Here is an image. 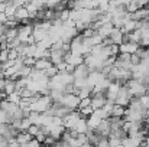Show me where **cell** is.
I'll use <instances>...</instances> for the list:
<instances>
[{
	"label": "cell",
	"mask_w": 149,
	"mask_h": 147,
	"mask_svg": "<svg viewBox=\"0 0 149 147\" xmlns=\"http://www.w3.org/2000/svg\"><path fill=\"white\" fill-rule=\"evenodd\" d=\"M7 95H10V94H13L15 91H16V85H15V81H12V79H9V78H6L4 79V90H3Z\"/></svg>",
	"instance_id": "2e32d148"
},
{
	"label": "cell",
	"mask_w": 149,
	"mask_h": 147,
	"mask_svg": "<svg viewBox=\"0 0 149 147\" xmlns=\"http://www.w3.org/2000/svg\"><path fill=\"white\" fill-rule=\"evenodd\" d=\"M49 66H52L51 61H48V59H38V61L35 62V65H33V69L45 72V71H47Z\"/></svg>",
	"instance_id": "9c48e42d"
},
{
	"label": "cell",
	"mask_w": 149,
	"mask_h": 147,
	"mask_svg": "<svg viewBox=\"0 0 149 147\" xmlns=\"http://www.w3.org/2000/svg\"><path fill=\"white\" fill-rule=\"evenodd\" d=\"M103 45H104V46H111L113 42H111L110 38H106V39H103Z\"/></svg>",
	"instance_id": "60d3db41"
},
{
	"label": "cell",
	"mask_w": 149,
	"mask_h": 147,
	"mask_svg": "<svg viewBox=\"0 0 149 147\" xmlns=\"http://www.w3.org/2000/svg\"><path fill=\"white\" fill-rule=\"evenodd\" d=\"M90 68L87 66V65H80V66H77L75 69H74V72H72V75H74V81L75 79H86V78H88V75H90Z\"/></svg>",
	"instance_id": "3957f363"
},
{
	"label": "cell",
	"mask_w": 149,
	"mask_h": 147,
	"mask_svg": "<svg viewBox=\"0 0 149 147\" xmlns=\"http://www.w3.org/2000/svg\"><path fill=\"white\" fill-rule=\"evenodd\" d=\"M77 97L80 98V99L91 98V90H90V88H83V90H78V92H77Z\"/></svg>",
	"instance_id": "44dd1931"
},
{
	"label": "cell",
	"mask_w": 149,
	"mask_h": 147,
	"mask_svg": "<svg viewBox=\"0 0 149 147\" xmlns=\"http://www.w3.org/2000/svg\"><path fill=\"white\" fill-rule=\"evenodd\" d=\"M15 19H16L17 22H22V20H26V19H29V13H28V10H26V7H25V6H23V7H19V9H16Z\"/></svg>",
	"instance_id": "7c38bea8"
},
{
	"label": "cell",
	"mask_w": 149,
	"mask_h": 147,
	"mask_svg": "<svg viewBox=\"0 0 149 147\" xmlns=\"http://www.w3.org/2000/svg\"><path fill=\"white\" fill-rule=\"evenodd\" d=\"M138 46H139V45H136V43H132V42H129V43H122V45H119V53H127V55H133V53L136 52Z\"/></svg>",
	"instance_id": "5b68a950"
},
{
	"label": "cell",
	"mask_w": 149,
	"mask_h": 147,
	"mask_svg": "<svg viewBox=\"0 0 149 147\" xmlns=\"http://www.w3.org/2000/svg\"><path fill=\"white\" fill-rule=\"evenodd\" d=\"M127 110H132V111H141V110H142V105H141L139 99H138V98H132L130 102H129V105H127Z\"/></svg>",
	"instance_id": "d6986e66"
},
{
	"label": "cell",
	"mask_w": 149,
	"mask_h": 147,
	"mask_svg": "<svg viewBox=\"0 0 149 147\" xmlns=\"http://www.w3.org/2000/svg\"><path fill=\"white\" fill-rule=\"evenodd\" d=\"M31 126H32V124H31L29 118H23L22 123H20V131H28V128H29Z\"/></svg>",
	"instance_id": "1f68e13d"
},
{
	"label": "cell",
	"mask_w": 149,
	"mask_h": 147,
	"mask_svg": "<svg viewBox=\"0 0 149 147\" xmlns=\"http://www.w3.org/2000/svg\"><path fill=\"white\" fill-rule=\"evenodd\" d=\"M127 35H129V42L139 45V42H141V39H142V33H141L139 29H136V30H133L132 33H127Z\"/></svg>",
	"instance_id": "ac0fdd59"
},
{
	"label": "cell",
	"mask_w": 149,
	"mask_h": 147,
	"mask_svg": "<svg viewBox=\"0 0 149 147\" xmlns=\"http://www.w3.org/2000/svg\"><path fill=\"white\" fill-rule=\"evenodd\" d=\"M123 35H127V33H132L133 30H136V20H127L125 22L123 28L120 29Z\"/></svg>",
	"instance_id": "4fadbf2b"
},
{
	"label": "cell",
	"mask_w": 149,
	"mask_h": 147,
	"mask_svg": "<svg viewBox=\"0 0 149 147\" xmlns=\"http://www.w3.org/2000/svg\"><path fill=\"white\" fill-rule=\"evenodd\" d=\"M20 94L17 92V91H15L13 94H10V95H7V101L9 102H12V104H16V105H19V102H20Z\"/></svg>",
	"instance_id": "603a6c76"
},
{
	"label": "cell",
	"mask_w": 149,
	"mask_h": 147,
	"mask_svg": "<svg viewBox=\"0 0 149 147\" xmlns=\"http://www.w3.org/2000/svg\"><path fill=\"white\" fill-rule=\"evenodd\" d=\"M110 53H111V56H117L119 55V46L117 45H111L110 46Z\"/></svg>",
	"instance_id": "8d00e7d4"
},
{
	"label": "cell",
	"mask_w": 149,
	"mask_h": 147,
	"mask_svg": "<svg viewBox=\"0 0 149 147\" xmlns=\"http://www.w3.org/2000/svg\"><path fill=\"white\" fill-rule=\"evenodd\" d=\"M17 58H19V55H17L16 49H9V52H7V61H16Z\"/></svg>",
	"instance_id": "4dcf8cb0"
},
{
	"label": "cell",
	"mask_w": 149,
	"mask_h": 147,
	"mask_svg": "<svg viewBox=\"0 0 149 147\" xmlns=\"http://www.w3.org/2000/svg\"><path fill=\"white\" fill-rule=\"evenodd\" d=\"M80 19H81V10H80V9H72V10H70V20L78 22Z\"/></svg>",
	"instance_id": "7402d4cb"
},
{
	"label": "cell",
	"mask_w": 149,
	"mask_h": 147,
	"mask_svg": "<svg viewBox=\"0 0 149 147\" xmlns=\"http://www.w3.org/2000/svg\"><path fill=\"white\" fill-rule=\"evenodd\" d=\"M109 38L111 39V42H113V45H122V39H123V33H122V30L120 29H113L111 30V33L109 35Z\"/></svg>",
	"instance_id": "52a82bcc"
},
{
	"label": "cell",
	"mask_w": 149,
	"mask_h": 147,
	"mask_svg": "<svg viewBox=\"0 0 149 147\" xmlns=\"http://www.w3.org/2000/svg\"><path fill=\"white\" fill-rule=\"evenodd\" d=\"M74 69H75V66H72V65H68V63H67V68H65V72H67V74H72V72H74Z\"/></svg>",
	"instance_id": "b9f144b4"
},
{
	"label": "cell",
	"mask_w": 149,
	"mask_h": 147,
	"mask_svg": "<svg viewBox=\"0 0 149 147\" xmlns=\"http://www.w3.org/2000/svg\"><path fill=\"white\" fill-rule=\"evenodd\" d=\"M0 50H1V46H0Z\"/></svg>",
	"instance_id": "bcb514c9"
},
{
	"label": "cell",
	"mask_w": 149,
	"mask_h": 147,
	"mask_svg": "<svg viewBox=\"0 0 149 147\" xmlns=\"http://www.w3.org/2000/svg\"><path fill=\"white\" fill-rule=\"evenodd\" d=\"M138 99H139V102H141L142 108L148 111V110H149V94H146V95H142V97L138 98Z\"/></svg>",
	"instance_id": "d4e9b609"
},
{
	"label": "cell",
	"mask_w": 149,
	"mask_h": 147,
	"mask_svg": "<svg viewBox=\"0 0 149 147\" xmlns=\"http://www.w3.org/2000/svg\"><path fill=\"white\" fill-rule=\"evenodd\" d=\"M90 105H91V98L80 99V104H78V110H81V108H86V107H90Z\"/></svg>",
	"instance_id": "d6a6232c"
},
{
	"label": "cell",
	"mask_w": 149,
	"mask_h": 147,
	"mask_svg": "<svg viewBox=\"0 0 149 147\" xmlns=\"http://www.w3.org/2000/svg\"><path fill=\"white\" fill-rule=\"evenodd\" d=\"M86 121H87V127H88V130H96V128L99 127V124L101 123V118L93 112Z\"/></svg>",
	"instance_id": "ba28073f"
},
{
	"label": "cell",
	"mask_w": 149,
	"mask_h": 147,
	"mask_svg": "<svg viewBox=\"0 0 149 147\" xmlns=\"http://www.w3.org/2000/svg\"><path fill=\"white\" fill-rule=\"evenodd\" d=\"M58 74H59V72H58L56 66H54V65H52V66H49V68H48V69L45 71V75H47V77H48L49 79H51V78H54V77H56Z\"/></svg>",
	"instance_id": "484cf974"
},
{
	"label": "cell",
	"mask_w": 149,
	"mask_h": 147,
	"mask_svg": "<svg viewBox=\"0 0 149 147\" xmlns=\"http://www.w3.org/2000/svg\"><path fill=\"white\" fill-rule=\"evenodd\" d=\"M4 99H7V94L4 91H0V101H4Z\"/></svg>",
	"instance_id": "7bdbcfd3"
},
{
	"label": "cell",
	"mask_w": 149,
	"mask_h": 147,
	"mask_svg": "<svg viewBox=\"0 0 149 147\" xmlns=\"http://www.w3.org/2000/svg\"><path fill=\"white\" fill-rule=\"evenodd\" d=\"M117 147H123V146H122V144H120V146H117Z\"/></svg>",
	"instance_id": "f6af8a7d"
},
{
	"label": "cell",
	"mask_w": 149,
	"mask_h": 147,
	"mask_svg": "<svg viewBox=\"0 0 149 147\" xmlns=\"http://www.w3.org/2000/svg\"><path fill=\"white\" fill-rule=\"evenodd\" d=\"M7 7V1H0V13H4Z\"/></svg>",
	"instance_id": "ab89813d"
},
{
	"label": "cell",
	"mask_w": 149,
	"mask_h": 147,
	"mask_svg": "<svg viewBox=\"0 0 149 147\" xmlns=\"http://www.w3.org/2000/svg\"><path fill=\"white\" fill-rule=\"evenodd\" d=\"M48 128H49V136L52 139H55L56 141H58V139H61L62 133L65 131V127L64 126H51Z\"/></svg>",
	"instance_id": "8992f818"
},
{
	"label": "cell",
	"mask_w": 149,
	"mask_h": 147,
	"mask_svg": "<svg viewBox=\"0 0 149 147\" xmlns=\"http://www.w3.org/2000/svg\"><path fill=\"white\" fill-rule=\"evenodd\" d=\"M26 133H28L31 137H36V136H38V133H39V126H33V124H32V126L28 128V131H26Z\"/></svg>",
	"instance_id": "f1b7e54d"
},
{
	"label": "cell",
	"mask_w": 149,
	"mask_h": 147,
	"mask_svg": "<svg viewBox=\"0 0 149 147\" xmlns=\"http://www.w3.org/2000/svg\"><path fill=\"white\" fill-rule=\"evenodd\" d=\"M130 63H132V66H138L141 63V58L136 56V55H132L130 56Z\"/></svg>",
	"instance_id": "e575fe53"
},
{
	"label": "cell",
	"mask_w": 149,
	"mask_h": 147,
	"mask_svg": "<svg viewBox=\"0 0 149 147\" xmlns=\"http://www.w3.org/2000/svg\"><path fill=\"white\" fill-rule=\"evenodd\" d=\"M7 52L9 50H0V63L3 65L4 62H7Z\"/></svg>",
	"instance_id": "d590c367"
},
{
	"label": "cell",
	"mask_w": 149,
	"mask_h": 147,
	"mask_svg": "<svg viewBox=\"0 0 149 147\" xmlns=\"http://www.w3.org/2000/svg\"><path fill=\"white\" fill-rule=\"evenodd\" d=\"M78 112H80V115H81V118H88L94 111H93V108H91V105L90 107H86V108H81V110H78Z\"/></svg>",
	"instance_id": "cb8c5ba5"
},
{
	"label": "cell",
	"mask_w": 149,
	"mask_h": 147,
	"mask_svg": "<svg viewBox=\"0 0 149 147\" xmlns=\"http://www.w3.org/2000/svg\"><path fill=\"white\" fill-rule=\"evenodd\" d=\"M65 68H67V63H65V62H61L59 65H56L58 72H65Z\"/></svg>",
	"instance_id": "f35d334b"
},
{
	"label": "cell",
	"mask_w": 149,
	"mask_h": 147,
	"mask_svg": "<svg viewBox=\"0 0 149 147\" xmlns=\"http://www.w3.org/2000/svg\"><path fill=\"white\" fill-rule=\"evenodd\" d=\"M107 141H109V147H117L122 144V140H119V139H116L113 136H109L107 137Z\"/></svg>",
	"instance_id": "4316f807"
},
{
	"label": "cell",
	"mask_w": 149,
	"mask_h": 147,
	"mask_svg": "<svg viewBox=\"0 0 149 147\" xmlns=\"http://www.w3.org/2000/svg\"><path fill=\"white\" fill-rule=\"evenodd\" d=\"M97 147H109V141H107V139H106V137H101V139H100V141L97 143Z\"/></svg>",
	"instance_id": "74e56055"
},
{
	"label": "cell",
	"mask_w": 149,
	"mask_h": 147,
	"mask_svg": "<svg viewBox=\"0 0 149 147\" xmlns=\"http://www.w3.org/2000/svg\"><path fill=\"white\" fill-rule=\"evenodd\" d=\"M17 35H19V28H12V29H7V32H6L7 42H10V41L16 39V38H17Z\"/></svg>",
	"instance_id": "ffe728a7"
},
{
	"label": "cell",
	"mask_w": 149,
	"mask_h": 147,
	"mask_svg": "<svg viewBox=\"0 0 149 147\" xmlns=\"http://www.w3.org/2000/svg\"><path fill=\"white\" fill-rule=\"evenodd\" d=\"M70 19V9H64L61 13H59V20L64 23V22H67Z\"/></svg>",
	"instance_id": "f546056e"
},
{
	"label": "cell",
	"mask_w": 149,
	"mask_h": 147,
	"mask_svg": "<svg viewBox=\"0 0 149 147\" xmlns=\"http://www.w3.org/2000/svg\"><path fill=\"white\" fill-rule=\"evenodd\" d=\"M64 52L62 50H51V56H49V61L51 63L54 65V66H56V65H59L61 62H64Z\"/></svg>",
	"instance_id": "277c9868"
},
{
	"label": "cell",
	"mask_w": 149,
	"mask_h": 147,
	"mask_svg": "<svg viewBox=\"0 0 149 147\" xmlns=\"http://www.w3.org/2000/svg\"><path fill=\"white\" fill-rule=\"evenodd\" d=\"M125 111H126V108L125 107H120V105H113V110H111V114H110V117H117V118H123V115H125Z\"/></svg>",
	"instance_id": "e0dca14e"
},
{
	"label": "cell",
	"mask_w": 149,
	"mask_h": 147,
	"mask_svg": "<svg viewBox=\"0 0 149 147\" xmlns=\"http://www.w3.org/2000/svg\"><path fill=\"white\" fill-rule=\"evenodd\" d=\"M32 36L35 38V42L39 43V42H42V41H45L48 38V32L47 30H42V29H33Z\"/></svg>",
	"instance_id": "5bb4252c"
},
{
	"label": "cell",
	"mask_w": 149,
	"mask_h": 147,
	"mask_svg": "<svg viewBox=\"0 0 149 147\" xmlns=\"http://www.w3.org/2000/svg\"><path fill=\"white\" fill-rule=\"evenodd\" d=\"M55 143H56L55 139H52L51 136H47V139H45V141H44V146L45 147H54L55 146Z\"/></svg>",
	"instance_id": "836d02e7"
},
{
	"label": "cell",
	"mask_w": 149,
	"mask_h": 147,
	"mask_svg": "<svg viewBox=\"0 0 149 147\" xmlns=\"http://www.w3.org/2000/svg\"><path fill=\"white\" fill-rule=\"evenodd\" d=\"M32 139H33V137H31L26 131H20V133L16 136V139H15V140H16V143H17L19 146H22V144H25V143H29Z\"/></svg>",
	"instance_id": "9a60e30c"
},
{
	"label": "cell",
	"mask_w": 149,
	"mask_h": 147,
	"mask_svg": "<svg viewBox=\"0 0 149 147\" xmlns=\"http://www.w3.org/2000/svg\"><path fill=\"white\" fill-rule=\"evenodd\" d=\"M4 90V79H0V91Z\"/></svg>",
	"instance_id": "ee69618b"
},
{
	"label": "cell",
	"mask_w": 149,
	"mask_h": 147,
	"mask_svg": "<svg viewBox=\"0 0 149 147\" xmlns=\"http://www.w3.org/2000/svg\"><path fill=\"white\" fill-rule=\"evenodd\" d=\"M132 94H130V91H129V88L126 87V85H122L120 87V90H119V92H117V97L114 99V104L116 105H120V107H125V108H127V105H129V102H130V99H132Z\"/></svg>",
	"instance_id": "6da1fadb"
},
{
	"label": "cell",
	"mask_w": 149,
	"mask_h": 147,
	"mask_svg": "<svg viewBox=\"0 0 149 147\" xmlns=\"http://www.w3.org/2000/svg\"><path fill=\"white\" fill-rule=\"evenodd\" d=\"M149 19V12L146 7H143V9H138L135 13H133V20H136V22H141V20H146Z\"/></svg>",
	"instance_id": "30bf717a"
},
{
	"label": "cell",
	"mask_w": 149,
	"mask_h": 147,
	"mask_svg": "<svg viewBox=\"0 0 149 147\" xmlns=\"http://www.w3.org/2000/svg\"><path fill=\"white\" fill-rule=\"evenodd\" d=\"M138 9H139V7H138L136 0H135V1H129V3H127V6H126V12H127V13H135Z\"/></svg>",
	"instance_id": "83f0119b"
},
{
	"label": "cell",
	"mask_w": 149,
	"mask_h": 147,
	"mask_svg": "<svg viewBox=\"0 0 149 147\" xmlns=\"http://www.w3.org/2000/svg\"><path fill=\"white\" fill-rule=\"evenodd\" d=\"M62 107H67V108H71L72 111H75L78 108V104H80V98L74 94H68V95H62L58 101Z\"/></svg>",
	"instance_id": "7a4b0ae2"
},
{
	"label": "cell",
	"mask_w": 149,
	"mask_h": 147,
	"mask_svg": "<svg viewBox=\"0 0 149 147\" xmlns=\"http://www.w3.org/2000/svg\"><path fill=\"white\" fill-rule=\"evenodd\" d=\"M72 130H75L78 134H86V133L88 131V127H87V121H86V118L78 120V121H77V124L74 126V128H72Z\"/></svg>",
	"instance_id": "8fae6325"
}]
</instances>
